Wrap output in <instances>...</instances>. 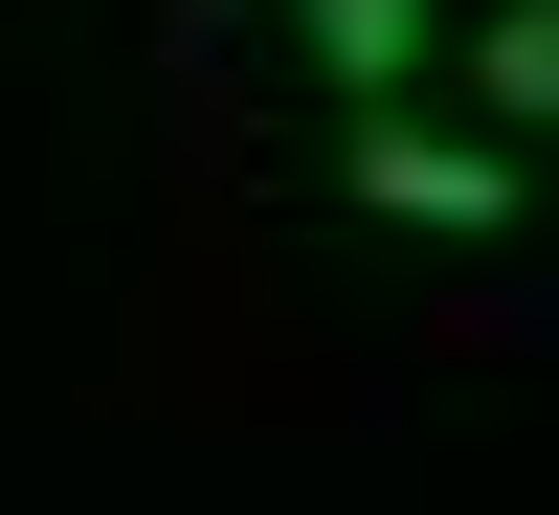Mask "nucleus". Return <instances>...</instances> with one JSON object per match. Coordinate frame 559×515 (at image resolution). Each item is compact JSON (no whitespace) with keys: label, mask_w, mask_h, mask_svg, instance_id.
<instances>
[{"label":"nucleus","mask_w":559,"mask_h":515,"mask_svg":"<svg viewBox=\"0 0 559 515\" xmlns=\"http://www.w3.org/2000/svg\"><path fill=\"white\" fill-rule=\"evenodd\" d=\"M537 113H559V0H492V23H471V134L537 157Z\"/></svg>","instance_id":"7ed1b4c3"},{"label":"nucleus","mask_w":559,"mask_h":515,"mask_svg":"<svg viewBox=\"0 0 559 515\" xmlns=\"http://www.w3.org/2000/svg\"><path fill=\"white\" fill-rule=\"evenodd\" d=\"M179 23H247V0H179Z\"/></svg>","instance_id":"20e7f679"},{"label":"nucleus","mask_w":559,"mask_h":515,"mask_svg":"<svg viewBox=\"0 0 559 515\" xmlns=\"http://www.w3.org/2000/svg\"><path fill=\"white\" fill-rule=\"evenodd\" d=\"M292 68L336 90V113H403V90L448 68V0H292Z\"/></svg>","instance_id":"f03ea898"},{"label":"nucleus","mask_w":559,"mask_h":515,"mask_svg":"<svg viewBox=\"0 0 559 515\" xmlns=\"http://www.w3.org/2000/svg\"><path fill=\"white\" fill-rule=\"evenodd\" d=\"M358 202L426 224V247H515L537 157H515V134H471V113H358Z\"/></svg>","instance_id":"f257e3e1"}]
</instances>
